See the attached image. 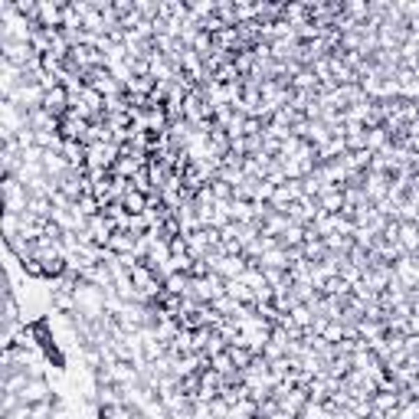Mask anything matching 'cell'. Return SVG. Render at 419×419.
Returning <instances> with one entry per match:
<instances>
[{
	"label": "cell",
	"mask_w": 419,
	"mask_h": 419,
	"mask_svg": "<svg viewBox=\"0 0 419 419\" xmlns=\"http://www.w3.org/2000/svg\"><path fill=\"white\" fill-rule=\"evenodd\" d=\"M393 141H390V131L380 125V128H370L367 131V151L370 154H380V151H387Z\"/></svg>",
	"instance_id": "6da1fadb"
},
{
	"label": "cell",
	"mask_w": 419,
	"mask_h": 419,
	"mask_svg": "<svg viewBox=\"0 0 419 419\" xmlns=\"http://www.w3.org/2000/svg\"><path fill=\"white\" fill-rule=\"evenodd\" d=\"M298 419H331V409L324 406V403H312L308 399V406L298 413Z\"/></svg>",
	"instance_id": "7a4b0ae2"
},
{
	"label": "cell",
	"mask_w": 419,
	"mask_h": 419,
	"mask_svg": "<svg viewBox=\"0 0 419 419\" xmlns=\"http://www.w3.org/2000/svg\"><path fill=\"white\" fill-rule=\"evenodd\" d=\"M409 334H416L419 337V308L413 312V318H409Z\"/></svg>",
	"instance_id": "3957f363"
}]
</instances>
